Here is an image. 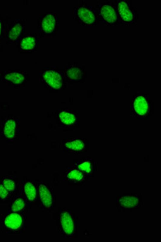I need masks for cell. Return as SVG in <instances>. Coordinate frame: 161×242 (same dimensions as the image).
<instances>
[{"instance_id": "cell-1", "label": "cell", "mask_w": 161, "mask_h": 242, "mask_svg": "<svg viewBox=\"0 0 161 242\" xmlns=\"http://www.w3.org/2000/svg\"><path fill=\"white\" fill-rule=\"evenodd\" d=\"M58 227L59 233L64 238L75 237L77 229V220L73 211L63 208L58 213Z\"/></svg>"}, {"instance_id": "cell-2", "label": "cell", "mask_w": 161, "mask_h": 242, "mask_svg": "<svg viewBox=\"0 0 161 242\" xmlns=\"http://www.w3.org/2000/svg\"><path fill=\"white\" fill-rule=\"evenodd\" d=\"M25 213L7 212L2 218V230L6 234H18L25 229Z\"/></svg>"}, {"instance_id": "cell-3", "label": "cell", "mask_w": 161, "mask_h": 242, "mask_svg": "<svg viewBox=\"0 0 161 242\" xmlns=\"http://www.w3.org/2000/svg\"><path fill=\"white\" fill-rule=\"evenodd\" d=\"M38 192L40 207L43 209L50 210L54 204L53 190L44 182H37Z\"/></svg>"}, {"instance_id": "cell-4", "label": "cell", "mask_w": 161, "mask_h": 242, "mask_svg": "<svg viewBox=\"0 0 161 242\" xmlns=\"http://www.w3.org/2000/svg\"><path fill=\"white\" fill-rule=\"evenodd\" d=\"M87 143L86 138L73 137L64 139L62 143V148L64 152L80 154L86 151Z\"/></svg>"}, {"instance_id": "cell-5", "label": "cell", "mask_w": 161, "mask_h": 242, "mask_svg": "<svg viewBox=\"0 0 161 242\" xmlns=\"http://www.w3.org/2000/svg\"><path fill=\"white\" fill-rule=\"evenodd\" d=\"M38 191L37 182L26 181L20 186L19 193L25 198L30 207L36 201Z\"/></svg>"}, {"instance_id": "cell-6", "label": "cell", "mask_w": 161, "mask_h": 242, "mask_svg": "<svg viewBox=\"0 0 161 242\" xmlns=\"http://www.w3.org/2000/svg\"><path fill=\"white\" fill-rule=\"evenodd\" d=\"M10 199V207L7 212L25 213L26 209H29L30 206L26 199L19 193L14 195Z\"/></svg>"}, {"instance_id": "cell-7", "label": "cell", "mask_w": 161, "mask_h": 242, "mask_svg": "<svg viewBox=\"0 0 161 242\" xmlns=\"http://www.w3.org/2000/svg\"><path fill=\"white\" fill-rule=\"evenodd\" d=\"M64 178L65 180L75 184L82 183L87 179V178L83 173L72 166L66 168L64 175Z\"/></svg>"}, {"instance_id": "cell-8", "label": "cell", "mask_w": 161, "mask_h": 242, "mask_svg": "<svg viewBox=\"0 0 161 242\" xmlns=\"http://www.w3.org/2000/svg\"><path fill=\"white\" fill-rule=\"evenodd\" d=\"M24 25L19 20L15 22L8 29V37L11 42H19L23 36Z\"/></svg>"}, {"instance_id": "cell-9", "label": "cell", "mask_w": 161, "mask_h": 242, "mask_svg": "<svg viewBox=\"0 0 161 242\" xmlns=\"http://www.w3.org/2000/svg\"><path fill=\"white\" fill-rule=\"evenodd\" d=\"M72 166L80 171L87 178L93 172L95 164L92 158H87L81 161L74 162Z\"/></svg>"}, {"instance_id": "cell-10", "label": "cell", "mask_w": 161, "mask_h": 242, "mask_svg": "<svg viewBox=\"0 0 161 242\" xmlns=\"http://www.w3.org/2000/svg\"><path fill=\"white\" fill-rule=\"evenodd\" d=\"M43 77L46 82L55 89H59L62 85V78L59 73L53 70H48L44 73Z\"/></svg>"}, {"instance_id": "cell-11", "label": "cell", "mask_w": 161, "mask_h": 242, "mask_svg": "<svg viewBox=\"0 0 161 242\" xmlns=\"http://www.w3.org/2000/svg\"><path fill=\"white\" fill-rule=\"evenodd\" d=\"M57 19L53 14L46 15L42 19V27L43 32L47 34L53 32L56 27Z\"/></svg>"}, {"instance_id": "cell-12", "label": "cell", "mask_w": 161, "mask_h": 242, "mask_svg": "<svg viewBox=\"0 0 161 242\" xmlns=\"http://www.w3.org/2000/svg\"><path fill=\"white\" fill-rule=\"evenodd\" d=\"M20 50L28 51L33 49L36 44V37L30 35L23 36L19 41Z\"/></svg>"}, {"instance_id": "cell-13", "label": "cell", "mask_w": 161, "mask_h": 242, "mask_svg": "<svg viewBox=\"0 0 161 242\" xmlns=\"http://www.w3.org/2000/svg\"><path fill=\"white\" fill-rule=\"evenodd\" d=\"M79 18L85 23L91 24L95 20V17L92 12L87 8L81 7L78 10Z\"/></svg>"}, {"instance_id": "cell-14", "label": "cell", "mask_w": 161, "mask_h": 242, "mask_svg": "<svg viewBox=\"0 0 161 242\" xmlns=\"http://www.w3.org/2000/svg\"><path fill=\"white\" fill-rule=\"evenodd\" d=\"M59 117L61 123L66 126H72L76 121L75 116L70 112L62 111L59 114Z\"/></svg>"}, {"instance_id": "cell-15", "label": "cell", "mask_w": 161, "mask_h": 242, "mask_svg": "<svg viewBox=\"0 0 161 242\" xmlns=\"http://www.w3.org/2000/svg\"><path fill=\"white\" fill-rule=\"evenodd\" d=\"M1 182L7 191L13 195L17 191H19V187L14 178L8 177H4L2 179Z\"/></svg>"}, {"instance_id": "cell-16", "label": "cell", "mask_w": 161, "mask_h": 242, "mask_svg": "<svg viewBox=\"0 0 161 242\" xmlns=\"http://www.w3.org/2000/svg\"><path fill=\"white\" fill-rule=\"evenodd\" d=\"M101 13L104 19L109 23H113L116 20L117 17L115 11L110 6L105 5L103 7L101 10Z\"/></svg>"}, {"instance_id": "cell-17", "label": "cell", "mask_w": 161, "mask_h": 242, "mask_svg": "<svg viewBox=\"0 0 161 242\" xmlns=\"http://www.w3.org/2000/svg\"><path fill=\"white\" fill-rule=\"evenodd\" d=\"M118 10L121 18L124 21H130L133 18V15L125 3L120 2L118 5Z\"/></svg>"}, {"instance_id": "cell-18", "label": "cell", "mask_w": 161, "mask_h": 242, "mask_svg": "<svg viewBox=\"0 0 161 242\" xmlns=\"http://www.w3.org/2000/svg\"><path fill=\"white\" fill-rule=\"evenodd\" d=\"M119 202L122 207L125 208H131L138 205V199L135 196H128L120 197Z\"/></svg>"}, {"instance_id": "cell-19", "label": "cell", "mask_w": 161, "mask_h": 242, "mask_svg": "<svg viewBox=\"0 0 161 242\" xmlns=\"http://www.w3.org/2000/svg\"><path fill=\"white\" fill-rule=\"evenodd\" d=\"M13 196L7 191L1 181H0V200L5 201L11 199Z\"/></svg>"}, {"instance_id": "cell-20", "label": "cell", "mask_w": 161, "mask_h": 242, "mask_svg": "<svg viewBox=\"0 0 161 242\" xmlns=\"http://www.w3.org/2000/svg\"><path fill=\"white\" fill-rule=\"evenodd\" d=\"M67 75L72 79H78L80 78L81 75L80 70L77 67H71L67 71Z\"/></svg>"}, {"instance_id": "cell-21", "label": "cell", "mask_w": 161, "mask_h": 242, "mask_svg": "<svg viewBox=\"0 0 161 242\" xmlns=\"http://www.w3.org/2000/svg\"><path fill=\"white\" fill-rule=\"evenodd\" d=\"M7 125L5 127L4 132L6 137L8 138H11L13 137L14 134V124Z\"/></svg>"}, {"instance_id": "cell-22", "label": "cell", "mask_w": 161, "mask_h": 242, "mask_svg": "<svg viewBox=\"0 0 161 242\" xmlns=\"http://www.w3.org/2000/svg\"><path fill=\"white\" fill-rule=\"evenodd\" d=\"M2 22L0 20V39L1 38L2 36Z\"/></svg>"}]
</instances>
